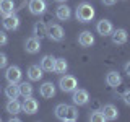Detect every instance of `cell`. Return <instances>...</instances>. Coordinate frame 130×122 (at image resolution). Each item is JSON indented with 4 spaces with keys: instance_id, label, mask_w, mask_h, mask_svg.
Here are the masks:
<instances>
[{
    "instance_id": "17",
    "label": "cell",
    "mask_w": 130,
    "mask_h": 122,
    "mask_svg": "<svg viewBox=\"0 0 130 122\" xmlns=\"http://www.w3.org/2000/svg\"><path fill=\"white\" fill-rule=\"evenodd\" d=\"M44 70L41 68V65H29V68H28V78H29L31 81H39L41 78H42V73Z\"/></svg>"
},
{
    "instance_id": "24",
    "label": "cell",
    "mask_w": 130,
    "mask_h": 122,
    "mask_svg": "<svg viewBox=\"0 0 130 122\" xmlns=\"http://www.w3.org/2000/svg\"><path fill=\"white\" fill-rule=\"evenodd\" d=\"M20 88V95L28 98V96H32V85L29 83V81H21V83L18 85Z\"/></svg>"
},
{
    "instance_id": "29",
    "label": "cell",
    "mask_w": 130,
    "mask_h": 122,
    "mask_svg": "<svg viewBox=\"0 0 130 122\" xmlns=\"http://www.w3.org/2000/svg\"><path fill=\"white\" fill-rule=\"evenodd\" d=\"M122 99H124V103L127 106H130V89H127V91L122 95Z\"/></svg>"
},
{
    "instance_id": "16",
    "label": "cell",
    "mask_w": 130,
    "mask_h": 122,
    "mask_svg": "<svg viewBox=\"0 0 130 122\" xmlns=\"http://www.w3.org/2000/svg\"><path fill=\"white\" fill-rule=\"evenodd\" d=\"M78 44L81 47H91L94 44V36L91 34V31H83L78 36Z\"/></svg>"
},
{
    "instance_id": "14",
    "label": "cell",
    "mask_w": 130,
    "mask_h": 122,
    "mask_svg": "<svg viewBox=\"0 0 130 122\" xmlns=\"http://www.w3.org/2000/svg\"><path fill=\"white\" fill-rule=\"evenodd\" d=\"M101 112L104 114L106 120H116L117 117H119V111H117V108L114 104H104L103 109H101Z\"/></svg>"
},
{
    "instance_id": "27",
    "label": "cell",
    "mask_w": 130,
    "mask_h": 122,
    "mask_svg": "<svg viewBox=\"0 0 130 122\" xmlns=\"http://www.w3.org/2000/svg\"><path fill=\"white\" fill-rule=\"evenodd\" d=\"M7 64H8L7 55L3 54V52H0V68H5V67H7Z\"/></svg>"
},
{
    "instance_id": "19",
    "label": "cell",
    "mask_w": 130,
    "mask_h": 122,
    "mask_svg": "<svg viewBox=\"0 0 130 122\" xmlns=\"http://www.w3.org/2000/svg\"><path fill=\"white\" fill-rule=\"evenodd\" d=\"M106 83H107L109 86H112V88H117L122 83L120 73L119 72H109L107 75H106Z\"/></svg>"
},
{
    "instance_id": "5",
    "label": "cell",
    "mask_w": 130,
    "mask_h": 122,
    "mask_svg": "<svg viewBox=\"0 0 130 122\" xmlns=\"http://www.w3.org/2000/svg\"><path fill=\"white\" fill-rule=\"evenodd\" d=\"M21 68L16 67V65H10V67L7 68L5 72V78L8 83H20V80H21Z\"/></svg>"
},
{
    "instance_id": "21",
    "label": "cell",
    "mask_w": 130,
    "mask_h": 122,
    "mask_svg": "<svg viewBox=\"0 0 130 122\" xmlns=\"http://www.w3.org/2000/svg\"><path fill=\"white\" fill-rule=\"evenodd\" d=\"M5 109H7L8 114H11V116H16L18 112H21V103H20L18 99H10V101L7 103Z\"/></svg>"
},
{
    "instance_id": "4",
    "label": "cell",
    "mask_w": 130,
    "mask_h": 122,
    "mask_svg": "<svg viewBox=\"0 0 130 122\" xmlns=\"http://www.w3.org/2000/svg\"><path fill=\"white\" fill-rule=\"evenodd\" d=\"M72 101H73L75 106H85V104H88V101H89V93L86 89L75 88L72 91Z\"/></svg>"
},
{
    "instance_id": "31",
    "label": "cell",
    "mask_w": 130,
    "mask_h": 122,
    "mask_svg": "<svg viewBox=\"0 0 130 122\" xmlns=\"http://www.w3.org/2000/svg\"><path fill=\"white\" fill-rule=\"evenodd\" d=\"M124 70H125V73H127V75L130 77V60H128V62L124 65Z\"/></svg>"
},
{
    "instance_id": "26",
    "label": "cell",
    "mask_w": 130,
    "mask_h": 122,
    "mask_svg": "<svg viewBox=\"0 0 130 122\" xmlns=\"http://www.w3.org/2000/svg\"><path fill=\"white\" fill-rule=\"evenodd\" d=\"M89 120L93 122H104V114L101 111H91V114H89Z\"/></svg>"
},
{
    "instance_id": "6",
    "label": "cell",
    "mask_w": 130,
    "mask_h": 122,
    "mask_svg": "<svg viewBox=\"0 0 130 122\" xmlns=\"http://www.w3.org/2000/svg\"><path fill=\"white\" fill-rule=\"evenodd\" d=\"M47 36H49L51 41L59 42V41H62L63 36H65L63 28L60 26V24H51V26H47Z\"/></svg>"
},
{
    "instance_id": "7",
    "label": "cell",
    "mask_w": 130,
    "mask_h": 122,
    "mask_svg": "<svg viewBox=\"0 0 130 122\" xmlns=\"http://www.w3.org/2000/svg\"><path fill=\"white\" fill-rule=\"evenodd\" d=\"M41 49V39L36 38V36H31V38L26 39V42H24V51L28 52V54H38Z\"/></svg>"
},
{
    "instance_id": "1",
    "label": "cell",
    "mask_w": 130,
    "mask_h": 122,
    "mask_svg": "<svg viewBox=\"0 0 130 122\" xmlns=\"http://www.w3.org/2000/svg\"><path fill=\"white\" fill-rule=\"evenodd\" d=\"M55 117L65 122H75L78 119V109L75 106H68V104H57L55 106Z\"/></svg>"
},
{
    "instance_id": "20",
    "label": "cell",
    "mask_w": 130,
    "mask_h": 122,
    "mask_svg": "<svg viewBox=\"0 0 130 122\" xmlns=\"http://www.w3.org/2000/svg\"><path fill=\"white\" fill-rule=\"evenodd\" d=\"M13 10H15V2L13 0H0V15L2 16L11 15Z\"/></svg>"
},
{
    "instance_id": "23",
    "label": "cell",
    "mask_w": 130,
    "mask_h": 122,
    "mask_svg": "<svg viewBox=\"0 0 130 122\" xmlns=\"http://www.w3.org/2000/svg\"><path fill=\"white\" fill-rule=\"evenodd\" d=\"M5 96L8 99H18L20 96V88H18V83H10L8 86L5 88Z\"/></svg>"
},
{
    "instance_id": "13",
    "label": "cell",
    "mask_w": 130,
    "mask_h": 122,
    "mask_svg": "<svg viewBox=\"0 0 130 122\" xmlns=\"http://www.w3.org/2000/svg\"><path fill=\"white\" fill-rule=\"evenodd\" d=\"M55 16L60 21H68L72 16V8L68 5H65V3H62V5H59L55 8Z\"/></svg>"
},
{
    "instance_id": "30",
    "label": "cell",
    "mask_w": 130,
    "mask_h": 122,
    "mask_svg": "<svg viewBox=\"0 0 130 122\" xmlns=\"http://www.w3.org/2000/svg\"><path fill=\"white\" fill-rule=\"evenodd\" d=\"M101 2H103V3H104V5H107V7H112V5H114V3H116V2H117V0H101Z\"/></svg>"
},
{
    "instance_id": "32",
    "label": "cell",
    "mask_w": 130,
    "mask_h": 122,
    "mask_svg": "<svg viewBox=\"0 0 130 122\" xmlns=\"http://www.w3.org/2000/svg\"><path fill=\"white\" fill-rule=\"evenodd\" d=\"M10 120H11V122H18L20 119H18V117H15V116H11V117H10Z\"/></svg>"
},
{
    "instance_id": "12",
    "label": "cell",
    "mask_w": 130,
    "mask_h": 122,
    "mask_svg": "<svg viewBox=\"0 0 130 122\" xmlns=\"http://www.w3.org/2000/svg\"><path fill=\"white\" fill-rule=\"evenodd\" d=\"M39 95L44 98V99H51V98L55 96V85L52 81H46V83L41 85L39 88Z\"/></svg>"
},
{
    "instance_id": "2",
    "label": "cell",
    "mask_w": 130,
    "mask_h": 122,
    "mask_svg": "<svg viewBox=\"0 0 130 122\" xmlns=\"http://www.w3.org/2000/svg\"><path fill=\"white\" fill-rule=\"evenodd\" d=\"M75 16L80 23H89L94 18V7L88 2H81L75 10Z\"/></svg>"
},
{
    "instance_id": "8",
    "label": "cell",
    "mask_w": 130,
    "mask_h": 122,
    "mask_svg": "<svg viewBox=\"0 0 130 122\" xmlns=\"http://www.w3.org/2000/svg\"><path fill=\"white\" fill-rule=\"evenodd\" d=\"M28 8H29V11L32 15H42L47 8V3H46V0H29Z\"/></svg>"
},
{
    "instance_id": "15",
    "label": "cell",
    "mask_w": 130,
    "mask_h": 122,
    "mask_svg": "<svg viewBox=\"0 0 130 122\" xmlns=\"http://www.w3.org/2000/svg\"><path fill=\"white\" fill-rule=\"evenodd\" d=\"M112 29H114V26L109 20H101V21H98V24H96V31L99 33L101 36H111Z\"/></svg>"
},
{
    "instance_id": "25",
    "label": "cell",
    "mask_w": 130,
    "mask_h": 122,
    "mask_svg": "<svg viewBox=\"0 0 130 122\" xmlns=\"http://www.w3.org/2000/svg\"><path fill=\"white\" fill-rule=\"evenodd\" d=\"M67 68H68V64H67V60H65L63 57L55 59V65H54V72L55 73H65Z\"/></svg>"
},
{
    "instance_id": "33",
    "label": "cell",
    "mask_w": 130,
    "mask_h": 122,
    "mask_svg": "<svg viewBox=\"0 0 130 122\" xmlns=\"http://www.w3.org/2000/svg\"><path fill=\"white\" fill-rule=\"evenodd\" d=\"M55 2H60V3H63V2H67V0H55Z\"/></svg>"
},
{
    "instance_id": "3",
    "label": "cell",
    "mask_w": 130,
    "mask_h": 122,
    "mask_svg": "<svg viewBox=\"0 0 130 122\" xmlns=\"http://www.w3.org/2000/svg\"><path fill=\"white\" fill-rule=\"evenodd\" d=\"M59 86L63 93H72L75 88H78V81L73 75H63L59 80Z\"/></svg>"
},
{
    "instance_id": "18",
    "label": "cell",
    "mask_w": 130,
    "mask_h": 122,
    "mask_svg": "<svg viewBox=\"0 0 130 122\" xmlns=\"http://www.w3.org/2000/svg\"><path fill=\"white\" fill-rule=\"evenodd\" d=\"M54 65H55V57L54 55H44L41 59V68L44 72H54Z\"/></svg>"
},
{
    "instance_id": "11",
    "label": "cell",
    "mask_w": 130,
    "mask_h": 122,
    "mask_svg": "<svg viewBox=\"0 0 130 122\" xmlns=\"http://www.w3.org/2000/svg\"><path fill=\"white\" fill-rule=\"evenodd\" d=\"M38 109H39V103H38V101L32 99L31 96L24 98V101H23V104H21V111H24L26 114H36V112H38Z\"/></svg>"
},
{
    "instance_id": "10",
    "label": "cell",
    "mask_w": 130,
    "mask_h": 122,
    "mask_svg": "<svg viewBox=\"0 0 130 122\" xmlns=\"http://www.w3.org/2000/svg\"><path fill=\"white\" fill-rule=\"evenodd\" d=\"M111 38H112V42H114V44H117V46H122V44L127 42L128 34H127V31H125L124 28H119V29H112Z\"/></svg>"
},
{
    "instance_id": "28",
    "label": "cell",
    "mask_w": 130,
    "mask_h": 122,
    "mask_svg": "<svg viewBox=\"0 0 130 122\" xmlns=\"http://www.w3.org/2000/svg\"><path fill=\"white\" fill-rule=\"evenodd\" d=\"M7 42H8V36L3 31H0V46H5Z\"/></svg>"
},
{
    "instance_id": "22",
    "label": "cell",
    "mask_w": 130,
    "mask_h": 122,
    "mask_svg": "<svg viewBox=\"0 0 130 122\" xmlns=\"http://www.w3.org/2000/svg\"><path fill=\"white\" fill-rule=\"evenodd\" d=\"M32 34L36 36V38H44V36H47V26L44 21H38L32 26Z\"/></svg>"
},
{
    "instance_id": "9",
    "label": "cell",
    "mask_w": 130,
    "mask_h": 122,
    "mask_svg": "<svg viewBox=\"0 0 130 122\" xmlns=\"http://www.w3.org/2000/svg\"><path fill=\"white\" fill-rule=\"evenodd\" d=\"M3 28L8 31H15V29H18V26H20V18L16 16L15 13H11V15H7V16H3Z\"/></svg>"
}]
</instances>
